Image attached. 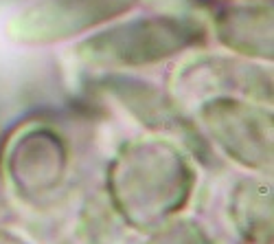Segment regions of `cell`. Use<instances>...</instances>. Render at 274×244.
<instances>
[{
	"label": "cell",
	"instance_id": "obj_1",
	"mask_svg": "<svg viewBox=\"0 0 274 244\" xmlns=\"http://www.w3.org/2000/svg\"><path fill=\"white\" fill-rule=\"evenodd\" d=\"M187 31H182L176 24H138L132 29L123 31V35L110 37V51L119 53L121 57H147V55H158L163 51L178 46Z\"/></svg>",
	"mask_w": 274,
	"mask_h": 244
},
{
	"label": "cell",
	"instance_id": "obj_2",
	"mask_svg": "<svg viewBox=\"0 0 274 244\" xmlns=\"http://www.w3.org/2000/svg\"><path fill=\"white\" fill-rule=\"evenodd\" d=\"M125 4V0H68L66 4H55L53 9H42L35 15V29L40 33H55L61 29L70 31L121 11Z\"/></svg>",
	"mask_w": 274,
	"mask_h": 244
}]
</instances>
